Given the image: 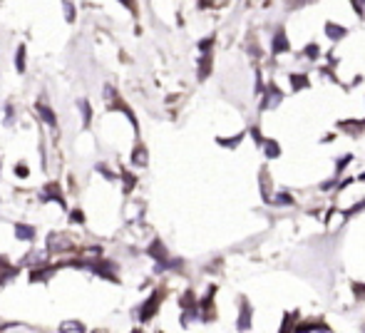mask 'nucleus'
<instances>
[{
	"instance_id": "f257e3e1",
	"label": "nucleus",
	"mask_w": 365,
	"mask_h": 333,
	"mask_svg": "<svg viewBox=\"0 0 365 333\" xmlns=\"http://www.w3.org/2000/svg\"><path fill=\"white\" fill-rule=\"evenodd\" d=\"M85 269H90L92 274H97V276H102V278H107V281H117V276H114V266H112V261H107V259H100V261H85Z\"/></svg>"
},
{
	"instance_id": "f03ea898",
	"label": "nucleus",
	"mask_w": 365,
	"mask_h": 333,
	"mask_svg": "<svg viewBox=\"0 0 365 333\" xmlns=\"http://www.w3.org/2000/svg\"><path fill=\"white\" fill-rule=\"evenodd\" d=\"M161 296H164L161 291H154V293L144 301V306L139 308V321H142V323H147V321L156 313V308H159V303H161Z\"/></svg>"
},
{
	"instance_id": "7ed1b4c3",
	"label": "nucleus",
	"mask_w": 365,
	"mask_h": 333,
	"mask_svg": "<svg viewBox=\"0 0 365 333\" xmlns=\"http://www.w3.org/2000/svg\"><path fill=\"white\" fill-rule=\"evenodd\" d=\"M40 202H57L60 207H65L67 202H65V197H62V189H60V184L57 182H50L48 187H45V192L40 194Z\"/></svg>"
},
{
	"instance_id": "20e7f679",
	"label": "nucleus",
	"mask_w": 365,
	"mask_h": 333,
	"mask_svg": "<svg viewBox=\"0 0 365 333\" xmlns=\"http://www.w3.org/2000/svg\"><path fill=\"white\" fill-rule=\"evenodd\" d=\"M35 112L40 114V119H43L45 124H50V127H55V124H57V114L52 112V107H50V105H45V102H35Z\"/></svg>"
},
{
	"instance_id": "39448f33",
	"label": "nucleus",
	"mask_w": 365,
	"mask_h": 333,
	"mask_svg": "<svg viewBox=\"0 0 365 333\" xmlns=\"http://www.w3.org/2000/svg\"><path fill=\"white\" fill-rule=\"evenodd\" d=\"M283 100V92L276 87V85H268L266 87V95H263V102H261V110L263 107H273V105H278Z\"/></svg>"
},
{
	"instance_id": "423d86ee",
	"label": "nucleus",
	"mask_w": 365,
	"mask_h": 333,
	"mask_svg": "<svg viewBox=\"0 0 365 333\" xmlns=\"http://www.w3.org/2000/svg\"><path fill=\"white\" fill-rule=\"evenodd\" d=\"M288 50H291V45H288V38H286V33H283V30H278V33L273 35L271 53H273V55H281V53H288Z\"/></svg>"
},
{
	"instance_id": "0eeeda50",
	"label": "nucleus",
	"mask_w": 365,
	"mask_h": 333,
	"mask_svg": "<svg viewBox=\"0 0 365 333\" xmlns=\"http://www.w3.org/2000/svg\"><path fill=\"white\" fill-rule=\"evenodd\" d=\"M70 239H65L62 234H50L48 236V251H62V249H70Z\"/></svg>"
},
{
	"instance_id": "6e6552de",
	"label": "nucleus",
	"mask_w": 365,
	"mask_h": 333,
	"mask_svg": "<svg viewBox=\"0 0 365 333\" xmlns=\"http://www.w3.org/2000/svg\"><path fill=\"white\" fill-rule=\"evenodd\" d=\"M109 110H119V112H124V114L129 117V122H132V127H134V132L139 129V127H137V117H134V112H132V110H129V105H124V102H122L119 97H114V100H109Z\"/></svg>"
},
{
	"instance_id": "1a4fd4ad",
	"label": "nucleus",
	"mask_w": 365,
	"mask_h": 333,
	"mask_svg": "<svg viewBox=\"0 0 365 333\" xmlns=\"http://www.w3.org/2000/svg\"><path fill=\"white\" fill-rule=\"evenodd\" d=\"M15 239H18V241H33V239H35V226L15 224Z\"/></svg>"
},
{
	"instance_id": "9d476101",
	"label": "nucleus",
	"mask_w": 365,
	"mask_h": 333,
	"mask_svg": "<svg viewBox=\"0 0 365 333\" xmlns=\"http://www.w3.org/2000/svg\"><path fill=\"white\" fill-rule=\"evenodd\" d=\"M52 274H55V266H45V269H33V271H30V281H33V283H35V281H38V283H43V281H48V278H50Z\"/></svg>"
},
{
	"instance_id": "9b49d317",
	"label": "nucleus",
	"mask_w": 365,
	"mask_h": 333,
	"mask_svg": "<svg viewBox=\"0 0 365 333\" xmlns=\"http://www.w3.org/2000/svg\"><path fill=\"white\" fill-rule=\"evenodd\" d=\"M147 149H144V144H137L134 149H132V162L137 164V166H147Z\"/></svg>"
},
{
	"instance_id": "f8f14e48",
	"label": "nucleus",
	"mask_w": 365,
	"mask_h": 333,
	"mask_svg": "<svg viewBox=\"0 0 365 333\" xmlns=\"http://www.w3.org/2000/svg\"><path fill=\"white\" fill-rule=\"evenodd\" d=\"M345 28H338V25H333V23H325V35L330 38V40H343L345 38Z\"/></svg>"
},
{
	"instance_id": "ddd939ff",
	"label": "nucleus",
	"mask_w": 365,
	"mask_h": 333,
	"mask_svg": "<svg viewBox=\"0 0 365 333\" xmlns=\"http://www.w3.org/2000/svg\"><path fill=\"white\" fill-rule=\"evenodd\" d=\"M249 326H251V306L244 301V306H241V316H239V328L246 331Z\"/></svg>"
},
{
	"instance_id": "4468645a",
	"label": "nucleus",
	"mask_w": 365,
	"mask_h": 333,
	"mask_svg": "<svg viewBox=\"0 0 365 333\" xmlns=\"http://www.w3.org/2000/svg\"><path fill=\"white\" fill-rule=\"evenodd\" d=\"M77 107H80V112H82L85 127H92V107H90V102H87V100H80Z\"/></svg>"
},
{
	"instance_id": "2eb2a0df",
	"label": "nucleus",
	"mask_w": 365,
	"mask_h": 333,
	"mask_svg": "<svg viewBox=\"0 0 365 333\" xmlns=\"http://www.w3.org/2000/svg\"><path fill=\"white\" fill-rule=\"evenodd\" d=\"M18 276V266H10V264H5L3 269H0V283H8L10 278H15Z\"/></svg>"
},
{
	"instance_id": "dca6fc26",
	"label": "nucleus",
	"mask_w": 365,
	"mask_h": 333,
	"mask_svg": "<svg viewBox=\"0 0 365 333\" xmlns=\"http://www.w3.org/2000/svg\"><path fill=\"white\" fill-rule=\"evenodd\" d=\"M209 72H211V55L207 53V55L199 60V80H204Z\"/></svg>"
},
{
	"instance_id": "f3484780",
	"label": "nucleus",
	"mask_w": 365,
	"mask_h": 333,
	"mask_svg": "<svg viewBox=\"0 0 365 333\" xmlns=\"http://www.w3.org/2000/svg\"><path fill=\"white\" fill-rule=\"evenodd\" d=\"M263 152H266L268 159H276V157L281 154V147H278L273 139H266V142H263Z\"/></svg>"
},
{
	"instance_id": "a211bd4d",
	"label": "nucleus",
	"mask_w": 365,
	"mask_h": 333,
	"mask_svg": "<svg viewBox=\"0 0 365 333\" xmlns=\"http://www.w3.org/2000/svg\"><path fill=\"white\" fill-rule=\"evenodd\" d=\"M271 204H281V207H293L296 202H293V197L288 194V192H278L276 197H273V202Z\"/></svg>"
},
{
	"instance_id": "6ab92c4d",
	"label": "nucleus",
	"mask_w": 365,
	"mask_h": 333,
	"mask_svg": "<svg viewBox=\"0 0 365 333\" xmlns=\"http://www.w3.org/2000/svg\"><path fill=\"white\" fill-rule=\"evenodd\" d=\"M15 70H18V72H25V45H18V53H15Z\"/></svg>"
},
{
	"instance_id": "aec40b11",
	"label": "nucleus",
	"mask_w": 365,
	"mask_h": 333,
	"mask_svg": "<svg viewBox=\"0 0 365 333\" xmlns=\"http://www.w3.org/2000/svg\"><path fill=\"white\" fill-rule=\"evenodd\" d=\"M62 8H65V20H67V23H75V18H77L75 5L70 3V0H62Z\"/></svg>"
},
{
	"instance_id": "412c9836",
	"label": "nucleus",
	"mask_w": 365,
	"mask_h": 333,
	"mask_svg": "<svg viewBox=\"0 0 365 333\" xmlns=\"http://www.w3.org/2000/svg\"><path fill=\"white\" fill-rule=\"evenodd\" d=\"M122 179H124V192L129 194V192L134 189V184H137V177H132V174L124 169V172H122Z\"/></svg>"
},
{
	"instance_id": "4be33fe9",
	"label": "nucleus",
	"mask_w": 365,
	"mask_h": 333,
	"mask_svg": "<svg viewBox=\"0 0 365 333\" xmlns=\"http://www.w3.org/2000/svg\"><path fill=\"white\" fill-rule=\"evenodd\" d=\"M181 308H197V301H194L192 291H187L184 296H181Z\"/></svg>"
},
{
	"instance_id": "5701e85b",
	"label": "nucleus",
	"mask_w": 365,
	"mask_h": 333,
	"mask_svg": "<svg viewBox=\"0 0 365 333\" xmlns=\"http://www.w3.org/2000/svg\"><path fill=\"white\" fill-rule=\"evenodd\" d=\"M291 82H293V90L308 87V77H306V75H291Z\"/></svg>"
},
{
	"instance_id": "b1692460",
	"label": "nucleus",
	"mask_w": 365,
	"mask_h": 333,
	"mask_svg": "<svg viewBox=\"0 0 365 333\" xmlns=\"http://www.w3.org/2000/svg\"><path fill=\"white\" fill-rule=\"evenodd\" d=\"M241 139H244V132H239V134H236V137H231V139H224V137H219V144H221V147H236Z\"/></svg>"
},
{
	"instance_id": "393cba45",
	"label": "nucleus",
	"mask_w": 365,
	"mask_h": 333,
	"mask_svg": "<svg viewBox=\"0 0 365 333\" xmlns=\"http://www.w3.org/2000/svg\"><path fill=\"white\" fill-rule=\"evenodd\" d=\"M60 331H77V333H82V331H85V326H82L80 321H67V323H62V326H60Z\"/></svg>"
},
{
	"instance_id": "a878e982",
	"label": "nucleus",
	"mask_w": 365,
	"mask_h": 333,
	"mask_svg": "<svg viewBox=\"0 0 365 333\" xmlns=\"http://www.w3.org/2000/svg\"><path fill=\"white\" fill-rule=\"evenodd\" d=\"M350 3H353V8H355V15L363 18V15H365V0H350Z\"/></svg>"
},
{
	"instance_id": "bb28decb",
	"label": "nucleus",
	"mask_w": 365,
	"mask_h": 333,
	"mask_svg": "<svg viewBox=\"0 0 365 333\" xmlns=\"http://www.w3.org/2000/svg\"><path fill=\"white\" fill-rule=\"evenodd\" d=\"M5 124H8V127H13V124H15V110H13V105H8V107H5Z\"/></svg>"
},
{
	"instance_id": "cd10ccee",
	"label": "nucleus",
	"mask_w": 365,
	"mask_h": 333,
	"mask_svg": "<svg viewBox=\"0 0 365 333\" xmlns=\"http://www.w3.org/2000/svg\"><path fill=\"white\" fill-rule=\"evenodd\" d=\"M70 219H72L75 224H85V214H82L80 209H75V212H70Z\"/></svg>"
},
{
	"instance_id": "c85d7f7f",
	"label": "nucleus",
	"mask_w": 365,
	"mask_h": 333,
	"mask_svg": "<svg viewBox=\"0 0 365 333\" xmlns=\"http://www.w3.org/2000/svg\"><path fill=\"white\" fill-rule=\"evenodd\" d=\"M350 159H353V157H350V154H345V157H340V159H338V162H335V169H338V172H340V169H343V166H348V164H350Z\"/></svg>"
},
{
	"instance_id": "c756f323",
	"label": "nucleus",
	"mask_w": 365,
	"mask_h": 333,
	"mask_svg": "<svg viewBox=\"0 0 365 333\" xmlns=\"http://www.w3.org/2000/svg\"><path fill=\"white\" fill-rule=\"evenodd\" d=\"M211 43H214L211 38H207V40H202V43H199V50H202V53H209V50H211Z\"/></svg>"
},
{
	"instance_id": "7c9ffc66",
	"label": "nucleus",
	"mask_w": 365,
	"mask_h": 333,
	"mask_svg": "<svg viewBox=\"0 0 365 333\" xmlns=\"http://www.w3.org/2000/svg\"><path fill=\"white\" fill-rule=\"evenodd\" d=\"M119 3L127 8V10H132V13H137V3H134V0H119Z\"/></svg>"
},
{
	"instance_id": "2f4dec72",
	"label": "nucleus",
	"mask_w": 365,
	"mask_h": 333,
	"mask_svg": "<svg viewBox=\"0 0 365 333\" xmlns=\"http://www.w3.org/2000/svg\"><path fill=\"white\" fill-rule=\"evenodd\" d=\"M15 174L25 179V177H28V166H25V164H18V166H15Z\"/></svg>"
},
{
	"instance_id": "473e14b6",
	"label": "nucleus",
	"mask_w": 365,
	"mask_h": 333,
	"mask_svg": "<svg viewBox=\"0 0 365 333\" xmlns=\"http://www.w3.org/2000/svg\"><path fill=\"white\" fill-rule=\"evenodd\" d=\"M306 55L308 57H318V45H308L306 48Z\"/></svg>"
},
{
	"instance_id": "72a5a7b5",
	"label": "nucleus",
	"mask_w": 365,
	"mask_h": 333,
	"mask_svg": "<svg viewBox=\"0 0 365 333\" xmlns=\"http://www.w3.org/2000/svg\"><path fill=\"white\" fill-rule=\"evenodd\" d=\"M353 291H355V296H365V286H360V283H355Z\"/></svg>"
}]
</instances>
